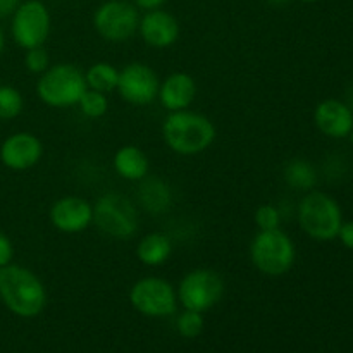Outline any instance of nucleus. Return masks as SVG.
Returning <instances> with one entry per match:
<instances>
[{
  "instance_id": "nucleus-1",
  "label": "nucleus",
  "mask_w": 353,
  "mask_h": 353,
  "mask_svg": "<svg viewBox=\"0 0 353 353\" xmlns=\"http://www.w3.org/2000/svg\"><path fill=\"white\" fill-rule=\"evenodd\" d=\"M0 300L10 314L23 319L38 317L47 307V288L31 269L14 264L0 268Z\"/></svg>"
},
{
  "instance_id": "nucleus-29",
  "label": "nucleus",
  "mask_w": 353,
  "mask_h": 353,
  "mask_svg": "<svg viewBox=\"0 0 353 353\" xmlns=\"http://www.w3.org/2000/svg\"><path fill=\"white\" fill-rule=\"evenodd\" d=\"M165 2H168V0H133L134 7H137V9L145 10V12H148V10L162 9V6H164Z\"/></svg>"
},
{
  "instance_id": "nucleus-20",
  "label": "nucleus",
  "mask_w": 353,
  "mask_h": 353,
  "mask_svg": "<svg viewBox=\"0 0 353 353\" xmlns=\"http://www.w3.org/2000/svg\"><path fill=\"white\" fill-rule=\"evenodd\" d=\"M283 179L295 192L307 193L316 188L319 176L312 162L303 157H295L290 159L283 168Z\"/></svg>"
},
{
  "instance_id": "nucleus-30",
  "label": "nucleus",
  "mask_w": 353,
  "mask_h": 353,
  "mask_svg": "<svg viewBox=\"0 0 353 353\" xmlns=\"http://www.w3.org/2000/svg\"><path fill=\"white\" fill-rule=\"evenodd\" d=\"M21 0H0V19L12 16L14 10L19 7Z\"/></svg>"
},
{
  "instance_id": "nucleus-11",
  "label": "nucleus",
  "mask_w": 353,
  "mask_h": 353,
  "mask_svg": "<svg viewBox=\"0 0 353 353\" xmlns=\"http://www.w3.org/2000/svg\"><path fill=\"white\" fill-rule=\"evenodd\" d=\"M161 78L145 62H130L119 71L116 92L126 103L134 107L150 105L157 100Z\"/></svg>"
},
{
  "instance_id": "nucleus-5",
  "label": "nucleus",
  "mask_w": 353,
  "mask_h": 353,
  "mask_svg": "<svg viewBox=\"0 0 353 353\" xmlns=\"http://www.w3.org/2000/svg\"><path fill=\"white\" fill-rule=\"evenodd\" d=\"M248 254L252 265L269 278L288 274L296 261L295 241L281 228L269 231L259 230L252 238Z\"/></svg>"
},
{
  "instance_id": "nucleus-16",
  "label": "nucleus",
  "mask_w": 353,
  "mask_h": 353,
  "mask_svg": "<svg viewBox=\"0 0 353 353\" xmlns=\"http://www.w3.org/2000/svg\"><path fill=\"white\" fill-rule=\"evenodd\" d=\"M195 78L185 71H176L165 76L159 86L157 100L168 112H178V110L190 109L196 99Z\"/></svg>"
},
{
  "instance_id": "nucleus-33",
  "label": "nucleus",
  "mask_w": 353,
  "mask_h": 353,
  "mask_svg": "<svg viewBox=\"0 0 353 353\" xmlns=\"http://www.w3.org/2000/svg\"><path fill=\"white\" fill-rule=\"evenodd\" d=\"M299 2H303V3H314V2H319V0H299Z\"/></svg>"
},
{
  "instance_id": "nucleus-26",
  "label": "nucleus",
  "mask_w": 353,
  "mask_h": 353,
  "mask_svg": "<svg viewBox=\"0 0 353 353\" xmlns=\"http://www.w3.org/2000/svg\"><path fill=\"white\" fill-rule=\"evenodd\" d=\"M50 65V54H48V50L43 45H41V47L30 48V50H26V54H24V68H26L31 74L40 76L41 72L47 71Z\"/></svg>"
},
{
  "instance_id": "nucleus-23",
  "label": "nucleus",
  "mask_w": 353,
  "mask_h": 353,
  "mask_svg": "<svg viewBox=\"0 0 353 353\" xmlns=\"http://www.w3.org/2000/svg\"><path fill=\"white\" fill-rule=\"evenodd\" d=\"M76 107H78L79 112L85 117H88V119H102L107 114V110H109V99H107L105 93H100L88 88L83 93V97L79 99Z\"/></svg>"
},
{
  "instance_id": "nucleus-27",
  "label": "nucleus",
  "mask_w": 353,
  "mask_h": 353,
  "mask_svg": "<svg viewBox=\"0 0 353 353\" xmlns=\"http://www.w3.org/2000/svg\"><path fill=\"white\" fill-rule=\"evenodd\" d=\"M14 259V245L3 231H0V268L9 265Z\"/></svg>"
},
{
  "instance_id": "nucleus-13",
  "label": "nucleus",
  "mask_w": 353,
  "mask_h": 353,
  "mask_svg": "<svg viewBox=\"0 0 353 353\" xmlns=\"http://www.w3.org/2000/svg\"><path fill=\"white\" fill-rule=\"evenodd\" d=\"M43 157V143L30 131H17L9 134L0 145V162L16 172L30 171L40 164Z\"/></svg>"
},
{
  "instance_id": "nucleus-8",
  "label": "nucleus",
  "mask_w": 353,
  "mask_h": 353,
  "mask_svg": "<svg viewBox=\"0 0 353 353\" xmlns=\"http://www.w3.org/2000/svg\"><path fill=\"white\" fill-rule=\"evenodd\" d=\"M128 299L138 314L152 319L172 316L179 303L174 285L161 276H145L138 279L131 286Z\"/></svg>"
},
{
  "instance_id": "nucleus-12",
  "label": "nucleus",
  "mask_w": 353,
  "mask_h": 353,
  "mask_svg": "<svg viewBox=\"0 0 353 353\" xmlns=\"http://www.w3.org/2000/svg\"><path fill=\"white\" fill-rule=\"evenodd\" d=\"M48 219L62 234L85 233L93 224V203L78 195L61 196L50 205Z\"/></svg>"
},
{
  "instance_id": "nucleus-10",
  "label": "nucleus",
  "mask_w": 353,
  "mask_h": 353,
  "mask_svg": "<svg viewBox=\"0 0 353 353\" xmlns=\"http://www.w3.org/2000/svg\"><path fill=\"white\" fill-rule=\"evenodd\" d=\"M10 17V34L23 50L41 47L50 37L52 16L41 0H24Z\"/></svg>"
},
{
  "instance_id": "nucleus-15",
  "label": "nucleus",
  "mask_w": 353,
  "mask_h": 353,
  "mask_svg": "<svg viewBox=\"0 0 353 353\" xmlns=\"http://www.w3.org/2000/svg\"><path fill=\"white\" fill-rule=\"evenodd\" d=\"M314 124L327 138L343 140L353 128V112L347 102L338 99H326L314 109Z\"/></svg>"
},
{
  "instance_id": "nucleus-32",
  "label": "nucleus",
  "mask_w": 353,
  "mask_h": 353,
  "mask_svg": "<svg viewBox=\"0 0 353 353\" xmlns=\"http://www.w3.org/2000/svg\"><path fill=\"white\" fill-rule=\"evenodd\" d=\"M265 2H268V3H271V6H276V7H279V6H285V3H288L290 0H265Z\"/></svg>"
},
{
  "instance_id": "nucleus-9",
  "label": "nucleus",
  "mask_w": 353,
  "mask_h": 353,
  "mask_svg": "<svg viewBox=\"0 0 353 353\" xmlns=\"http://www.w3.org/2000/svg\"><path fill=\"white\" fill-rule=\"evenodd\" d=\"M97 34L109 43H126L138 33L140 12L128 0H105L92 17Z\"/></svg>"
},
{
  "instance_id": "nucleus-3",
  "label": "nucleus",
  "mask_w": 353,
  "mask_h": 353,
  "mask_svg": "<svg viewBox=\"0 0 353 353\" xmlns=\"http://www.w3.org/2000/svg\"><path fill=\"white\" fill-rule=\"evenodd\" d=\"M37 97L52 109H69L78 105L83 93L88 90L85 71L71 62L52 64L37 79Z\"/></svg>"
},
{
  "instance_id": "nucleus-7",
  "label": "nucleus",
  "mask_w": 353,
  "mask_h": 353,
  "mask_svg": "<svg viewBox=\"0 0 353 353\" xmlns=\"http://www.w3.org/2000/svg\"><path fill=\"white\" fill-rule=\"evenodd\" d=\"M226 283L210 268H196L186 272L178 283L176 295L183 309L205 314L223 300Z\"/></svg>"
},
{
  "instance_id": "nucleus-22",
  "label": "nucleus",
  "mask_w": 353,
  "mask_h": 353,
  "mask_svg": "<svg viewBox=\"0 0 353 353\" xmlns=\"http://www.w3.org/2000/svg\"><path fill=\"white\" fill-rule=\"evenodd\" d=\"M24 110V97L21 90L10 85H0V121H12Z\"/></svg>"
},
{
  "instance_id": "nucleus-28",
  "label": "nucleus",
  "mask_w": 353,
  "mask_h": 353,
  "mask_svg": "<svg viewBox=\"0 0 353 353\" xmlns=\"http://www.w3.org/2000/svg\"><path fill=\"white\" fill-rule=\"evenodd\" d=\"M338 238H340V241L343 243L345 248L353 250V221H348V223L341 224Z\"/></svg>"
},
{
  "instance_id": "nucleus-31",
  "label": "nucleus",
  "mask_w": 353,
  "mask_h": 353,
  "mask_svg": "<svg viewBox=\"0 0 353 353\" xmlns=\"http://www.w3.org/2000/svg\"><path fill=\"white\" fill-rule=\"evenodd\" d=\"M3 48H6V34H3L2 26H0V54L3 52Z\"/></svg>"
},
{
  "instance_id": "nucleus-25",
  "label": "nucleus",
  "mask_w": 353,
  "mask_h": 353,
  "mask_svg": "<svg viewBox=\"0 0 353 353\" xmlns=\"http://www.w3.org/2000/svg\"><path fill=\"white\" fill-rule=\"evenodd\" d=\"M254 221L257 230L261 231L278 230V228H281L283 214L281 210H279V207L274 205V203H262V205L257 207V210H255Z\"/></svg>"
},
{
  "instance_id": "nucleus-19",
  "label": "nucleus",
  "mask_w": 353,
  "mask_h": 353,
  "mask_svg": "<svg viewBox=\"0 0 353 353\" xmlns=\"http://www.w3.org/2000/svg\"><path fill=\"white\" fill-rule=\"evenodd\" d=\"M174 252V243L171 238L162 231H150L138 240L134 254L140 264L145 268H161L168 264Z\"/></svg>"
},
{
  "instance_id": "nucleus-21",
  "label": "nucleus",
  "mask_w": 353,
  "mask_h": 353,
  "mask_svg": "<svg viewBox=\"0 0 353 353\" xmlns=\"http://www.w3.org/2000/svg\"><path fill=\"white\" fill-rule=\"evenodd\" d=\"M86 86L90 90H95L100 93H112L117 88V79H119V69L114 64L105 61L95 62L85 71Z\"/></svg>"
},
{
  "instance_id": "nucleus-18",
  "label": "nucleus",
  "mask_w": 353,
  "mask_h": 353,
  "mask_svg": "<svg viewBox=\"0 0 353 353\" xmlns=\"http://www.w3.org/2000/svg\"><path fill=\"white\" fill-rule=\"evenodd\" d=\"M112 168L124 181L140 183L150 172V159L137 145H123L114 154Z\"/></svg>"
},
{
  "instance_id": "nucleus-4",
  "label": "nucleus",
  "mask_w": 353,
  "mask_h": 353,
  "mask_svg": "<svg viewBox=\"0 0 353 353\" xmlns=\"http://www.w3.org/2000/svg\"><path fill=\"white\" fill-rule=\"evenodd\" d=\"M296 221L303 233L316 241H331L338 238L343 224L340 203L327 193L312 190L303 193L296 207Z\"/></svg>"
},
{
  "instance_id": "nucleus-17",
  "label": "nucleus",
  "mask_w": 353,
  "mask_h": 353,
  "mask_svg": "<svg viewBox=\"0 0 353 353\" xmlns=\"http://www.w3.org/2000/svg\"><path fill=\"white\" fill-rule=\"evenodd\" d=\"M138 205L150 216H161L172 207L174 193L171 185L159 176L143 178L138 186Z\"/></svg>"
},
{
  "instance_id": "nucleus-14",
  "label": "nucleus",
  "mask_w": 353,
  "mask_h": 353,
  "mask_svg": "<svg viewBox=\"0 0 353 353\" xmlns=\"http://www.w3.org/2000/svg\"><path fill=\"white\" fill-rule=\"evenodd\" d=\"M179 33H181L179 21L168 10H148L143 16H140L138 34L148 47L157 48V50L172 47L178 41Z\"/></svg>"
},
{
  "instance_id": "nucleus-24",
  "label": "nucleus",
  "mask_w": 353,
  "mask_h": 353,
  "mask_svg": "<svg viewBox=\"0 0 353 353\" xmlns=\"http://www.w3.org/2000/svg\"><path fill=\"white\" fill-rule=\"evenodd\" d=\"M203 326H205V323H203V314L195 312V310L185 309L179 314L178 319H176V330H178V333L183 338H188V340L200 336L203 331Z\"/></svg>"
},
{
  "instance_id": "nucleus-6",
  "label": "nucleus",
  "mask_w": 353,
  "mask_h": 353,
  "mask_svg": "<svg viewBox=\"0 0 353 353\" xmlns=\"http://www.w3.org/2000/svg\"><path fill=\"white\" fill-rule=\"evenodd\" d=\"M93 224L105 236L126 241L137 234L140 217L137 205L130 196L117 192H107L93 203Z\"/></svg>"
},
{
  "instance_id": "nucleus-2",
  "label": "nucleus",
  "mask_w": 353,
  "mask_h": 353,
  "mask_svg": "<svg viewBox=\"0 0 353 353\" xmlns=\"http://www.w3.org/2000/svg\"><path fill=\"white\" fill-rule=\"evenodd\" d=\"M216 138V124L195 110L169 112L162 123V140L169 150L183 157L203 154L212 147Z\"/></svg>"
},
{
  "instance_id": "nucleus-34",
  "label": "nucleus",
  "mask_w": 353,
  "mask_h": 353,
  "mask_svg": "<svg viewBox=\"0 0 353 353\" xmlns=\"http://www.w3.org/2000/svg\"><path fill=\"white\" fill-rule=\"evenodd\" d=\"M348 137H350V141H352V147H353V128H352V131H350V134H348Z\"/></svg>"
}]
</instances>
